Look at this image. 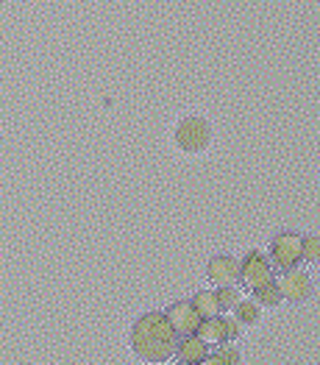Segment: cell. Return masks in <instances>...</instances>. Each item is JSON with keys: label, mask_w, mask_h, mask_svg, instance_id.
<instances>
[{"label": "cell", "mask_w": 320, "mask_h": 365, "mask_svg": "<svg viewBox=\"0 0 320 365\" xmlns=\"http://www.w3.org/2000/svg\"><path fill=\"white\" fill-rule=\"evenodd\" d=\"M178 340L181 335L173 329L167 315H162V312H145L131 327V349H134L137 360H143V363L159 365L173 360L178 351Z\"/></svg>", "instance_id": "cell-1"}, {"label": "cell", "mask_w": 320, "mask_h": 365, "mask_svg": "<svg viewBox=\"0 0 320 365\" xmlns=\"http://www.w3.org/2000/svg\"><path fill=\"white\" fill-rule=\"evenodd\" d=\"M173 140L181 153L198 156V153H204L206 148L212 145L215 128H212V123L206 120V118H201V115H187V118H181V120L175 123Z\"/></svg>", "instance_id": "cell-2"}, {"label": "cell", "mask_w": 320, "mask_h": 365, "mask_svg": "<svg viewBox=\"0 0 320 365\" xmlns=\"http://www.w3.org/2000/svg\"><path fill=\"white\" fill-rule=\"evenodd\" d=\"M282 274L284 276H282L279 287H282V299H284V302L301 307L315 296V279H312V274H309L306 268L295 265V268H287V271H282Z\"/></svg>", "instance_id": "cell-3"}, {"label": "cell", "mask_w": 320, "mask_h": 365, "mask_svg": "<svg viewBox=\"0 0 320 365\" xmlns=\"http://www.w3.org/2000/svg\"><path fill=\"white\" fill-rule=\"evenodd\" d=\"M273 279H276V265L262 251H248V257L239 259V282L245 284V290H254V287H259L264 282H273Z\"/></svg>", "instance_id": "cell-4"}, {"label": "cell", "mask_w": 320, "mask_h": 365, "mask_svg": "<svg viewBox=\"0 0 320 365\" xmlns=\"http://www.w3.org/2000/svg\"><path fill=\"white\" fill-rule=\"evenodd\" d=\"M301 240H304V235H298V232H282V235H276L273 243H270V262L279 271H287V268L301 265Z\"/></svg>", "instance_id": "cell-5"}, {"label": "cell", "mask_w": 320, "mask_h": 365, "mask_svg": "<svg viewBox=\"0 0 320 365\" xmlns=\"http://www.w3.org/2000/svg\"><path fill=\"white\" fill-rule=\"evenodd\" d=\"M206 279L215 287H229V284H239V259L232 254H217L209 259L206 265Z\"/></svg>", "instance_id": "cell-6"}, {"label": "cell", "mask_w": 320, "mask_h": 365, "mask_svg": "<svg viewBox=\"0 0 320 365\" xmlns=\"http://www.w3.org/2000/svg\"><path fill=\"white\" fill-rule=\"evenodd\" d=\"M165 315H167V321L173 324V329L178 335H192L198 329V324H201V315H198L192 302H175L173 307H167Z\"/></svg>", "instance_id": "cell-7"}, {"label": "cell", "mask_w": 320, "mask_h": 365, "mask_svg": "<svg viewBox=\"0 0 320 365\" xmlns=\"http://www.w3.org/2000/svg\"><path fill=\"white\" fill-rule=\"evenodd\" d=\"M175 357H178V363H184V365L204 363V357H206V343L198 335H195V332H192V335H181Z\"/></svg>", "instance_id": "cell-8"}, {"label": "cell", "mask_w": 320, "mask_h": 365, "mask_svg": "<svg viewBox=\"0 0 320 365\" xmlns=\"http://www.w3.org/2000/svg\"><path fill=\"white\" fill-rule=\"evenodd\" d=\"M195 335L201 337L206 346H220V343H226V318H220V315L201 318Z\"/></svg>", "instance_id": "cell-9"}, {"label": "cell", "mask_w": 320, "mask_h": 365, "mask_svg": "<svg viewBox=\"0 0 320 365\" xmlns=\"http://www.w3.org/2000/svg\"><path fill=\"white\" fill-rule=\"evenodd\" d=\"M262 315H264V307L259 304V302H237V307H234V318H237V324L239 327H259L262 324Z\"/></svg>", "instance_id": "cell-10"}, {"label": "cell", "mask_w": 320, "mask_h": 365, "mask_svg": "<svg viewBox=\"0 0 320 365\" xmlns=\"http://www.w3.org/2000/svg\"><path fill=\"white\" fill-rule=\"evenodd\" d=\"M251 293H254V302H259L264 309H273V307H279L284 302V299H282V287H279L276 279H273V282H264L259 287H254Z\"/></svg>", "instance_id": "cell-11"}, {"label": "cell", "mask_w": 320, "mask_h": 365, "mask_svg": "<svg viewBox=\"0 0 320 365\" xmlns=\"http://www.w3.org/2000/svg\"><path fill=\"white\" fill-rule=\"evenodd\" d=\"M242 360H245V357H242V351H239V349H234V346H223V343H220V346H215V351H212V354L206 351V357H204L206 365H239Z\"/></svg>", "instance_id": "cell-12"}, {"label": "cell", "mask_w": 320, "mask_h": 365, "mask_svg": "<svg viewBox=\"0 0 320 365\" xmlns=\"http://www.w3.org/2000/svg\"><path fill=\"white\" fill-rule=\"evenodd\" d=\"M192 304H195L201 318H212V315H220V312H223V307L217 302V293H215V290H201V293H195Z\"/></svg>", "instance_id": "cell-13"}, {"label": "cell", "mask_w": 320, "mask_h": 365, "mask_svg": "<svg viewBox=\"0 0 320 365\" xmlns=\"http://www.w3.org/2000/svg\"><path fill=\"white\" fill-rule=\"evenodd\" d=\"M301 265H320V235H304V240H301Z\"/></svg>", "instance_id": "cell-14"}, {"label": "cell", "mask_w": 320, "mask_h": 365, "mask_svg": "<svg viewBox=\"0 0 320 365\" xmlns=\"http://www.w3.org/2000/svg\"><path fill=\"white\" fill-rule=\"evenodd\" d=\"M217 302L223 309H234L237 302H239V287L237 284H229V287H217Z\"/></svg>", "instance_id": "cell-15"}, {"label": "cell", "mask_w": 320, "mask_h": 365, "mask_svg": "<svg viewBox=\"0 0 320 365\" xmlns=\"http://www.w3.org/2000/svg\"><path fill=\"white\" fill-rule=\"evenodd\" d=\"M242 337V327L237 324V318H226V340L234 343V340H239Z\"/></svg>", "instance_id": "cell-16"}]
</instances>
